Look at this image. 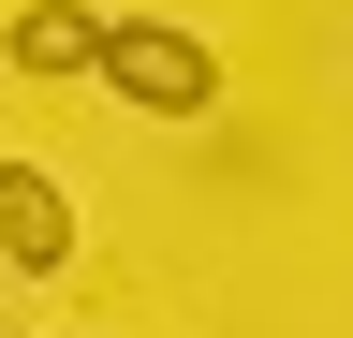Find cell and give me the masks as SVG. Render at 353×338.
I'll list each match as a JSON object with an SVG mask.
<instances>
[{"instance_id": "cell-1", "label": "cell", "mask_w": 353, "mask_h": 338, "mask_svg": "<svg viewBox=\"0 0 353 338\" xmlns=\"http://www.w3.org/2000/svg\"><path fill=\"white\" fill-rule=\"evenodd\" d=\"M103 89L148 103V118H206V103H221V45L176 30V15H118V30H103Z\"/></svg>"}, {"instance_id": "cell-2", "label": "cell", "mask_w": 353, "mask_h": 338, "mask_svg": "<svg viewBox=\"0 0 353 338\" xmlns=\"http://www.w3.org/2000/svg\"><path fill=\"white\" fill-rule=\"evenodd\" d=\"M0 265H15V279H59L74 265V206H59L44 162H0Z\"/></svg>"}, {"instance_id": "cell-3", "label": "cell", "mask_w": 353, "mask_h": 338, "mask_svg": "<svg viewBox=\"0 0 353 338\" xmlns=\"http://www.w3.org/2000/svg\"><path fill=\"white\" fill-rule=\"evenodd\" d=\"M103 30L118 15H88V0H30V15L0 30V59L15 74H103Z\"/></svg>"}]
</instances>
